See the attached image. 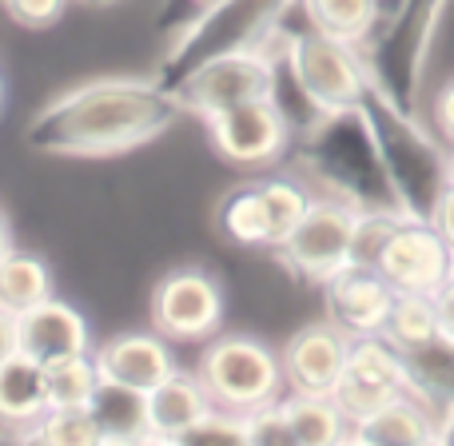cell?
<instances>
[{
    "label": "cell",
    "mask_w": 454,
    "mask_h": 446,
    "mask_svg": "<svg viewBox=\"0 0 454 446\" xmlns=\"http://www.w3.org/2000/svg\"><path fill=\"white\" fill-rule=\"evenodd\" d=\"M431 223H434V231L447 239V247L454 251V184L439 196V204H434V212H431Z\"/></svg>",
    "instance_id": "32"
},
{
    "label": "cell",
    "mask_w": 454,
    "mask_h": 446,
    "mask_svg": "<svg viewBox=\"0 0 454 446\" xmlns=\"http://www.w3.org/2000/svg\"><path fill=\"white\" fill-rule=\"evenodd\" d=\"M351 442H439V415L407 391L355 419Z\"/></svg>",
    "instance_id": "18"
},
{
    "label": "cell",
    "mask_w": 454,
    "mask_h": 446,
    "mask_svg": "<svg viewBox=\"0 0 454 446\" xmlns=\"http://www.w3.org/2000/svg\"><path fill=\"white\" fill-rule=\"evenodd\" d=\"M427 124L439 132V140L454 152V72L447 80L431 88V108H427Z\"/></svg>",
    "instance_id": "31"
},
{
    "label": "cell",
    "mask_w": 454,
    "mask_h": 446,
    "mask_svg": "<svg viewBox=\"0 0 454 446\" xmlns=\"http://www.w3.org/2000/svg\"><path fill=\"white\" fill-rule=\"evenodd\" d=\"M196 4L200 8H212V4H220V0H196Z\"/></svg>",
    "instance_id": "38"
},
{
    "label": "cell",
    "mask_w": 454,
    "mask_h": 446,
    "mask_svg": "<svg viewBox=\"0 0 454 446\" xmlns=\"http://www.w3.org/2000/svg\"><path fill=\"white\" fill-rule=\"evenodd\" d=\"M295 8L311 28L355 40L363 48L383 28V4L379 0H295Z\"/></svg>",
    "instance_id": "23"
},
{
    "label": "cell",
    "mask_w": 454,
    "mask_h": 446,
    "mask_svg": "<svg viewBox=\"0 0 454 446\" xmlns=\"http://www.w3.org/2000/svg\"><path fill=\"white\" fill-rule=\"evenodd\" d=\"M48 295H52V271L40 255L12 251L8 259H0V311L24 315Z\"/></svg>",
    "instance_id": "24"
},
{
    "label": "cell",
    "mask_w": 454,
    "mask_h": 446,
    "mask_svg": "<svg viewBox=\"0 0 454 446\" xmlns=\"http://www.w3.org/2000/svg\"><path fill=\"white\" fill-rule=\"evenodd\" d=\"M411 391L407 375V355L391 343L387 335H359L351 339L343 375L335 383V403L347 411V419H363L367 411L383 407V403L399 399Z\"/></svg>",
    "instance_id": "9"
},
{
    "label": "cell",
    "mask_w": 454,
    "mask_h": 446,
    "mask_svg": "<svg viewBox=\"0 0 454 446\" xmlns=\"http://www.w3.org/2000/svg\"><path fill=\"white\" fill-rule=\"evenodd\" d=\"M291 4L295 0H220L212 8H200V16L180 32V40L168 52L160 84L176 88L196 64L212 56L263 44V36L291 12Z\"/></svg>",
    "instance_id": "6"
},
{
    "label": "cell",
    "mask_w": 454,
    "mask_h": 446,
    "mask_svg": "<svg viewBox=\"0 0 454 446\" xmlns=\"http://www.w3.org/2000/svg\"><path fill=\"white\" fill-rule=\"evenodd\" d=\"M0 4L20 28H52L64 16L68 0H0Z\"/></svg>",
    "instance_id": "30"
},
{
    "label": "cell",
    "mask_w": 454,
    "mask_h": 446,
    "mask_svg": "<svg viewBox=\"0 0 454 446\" xmlns=\"http://www.w3.org/2000/svg\"><path fill=\"white\" fill-rule=\"evenodd\" d=\"M16 343L32 359L56 363V359H68V355L92 351V331H88V319L76 307L48 295L44 303L16 315Z\"/></svg>",
    "instance_id": "15"
},
{
    "label": "cell",
    "mask_w": 454,
    "mask_h": 446,
    "mask_svg": "<svg viewBox=\"0 0 454 446\" xmlns=\"http://www.w3.org/2000/svg\"><path fill=\"white\" fill-rule=\"evenodd\" d=\"M180 116V96L160 80H88L36 112L28 144L52 156H120L164 136Z\"/></svg>",
    "instance_id": "1"
},
{
    "label": "cell",
    "mask_w": 454,
    "mask_h": 446,
    "mask_svg": "<svg viewBox=\"0 0 454 446\" xmlns=\"http://www.w3.org/2000/svg\"><path fill=\"white\" fill-rule=\"evenodd\" d=\"M279 60L283 56H271L263 44L235 48V52H223V56H212V60L196 64L172 92L180 96L184 112L207 120L223 108H235V104L275 96V84H279Z\"/></svg>",
    "instance_id": "8"
},
{
    "label": "cell",
    "mask_w": 454,
    "mask_h": 446,
    "mask_svg": "<svg viewBox=\"0 0 454 446\" xmlns=\"http://www.w3.org/2000/svg\"><path fill=\"white\" fill-rule=\"evenodd\" d=\"M48 411V371L40 359L16 351L0 363V423L24 434Z\"/></svg>",
    "instance_id": "19"
},
{
    "label": "cell",
    "mask_w": 454,
    "mask_h": 446,
    "mask_svg": "<svg viewBox=\"0 0 454 446\" xmlns=\"http://www.w3.org/2000/svg\"><path fill=\"white\" fill-rule=\"evenodd\" d=\"M196 375L215 407L235 411V415H247L263 403L283 399L287 391L279 351L251 335H212L200 351Z\"/></svg>",
    "instance_id": "5"
},
{
    "label": "cell",
    "mask_w": 454,
    "mask_h": 446,
    "mask_svg": "<svg viewBox=\"0 0 454 446\" xmlns=\"http://www.w3.org/2000/svg\"><path fill=\"white\" fill-rule=\"evenodd\" d=\"M0 104H4V80H0Z\"/></svg>",
    "instance_id": "39"
},
{
    "label": "cell",
    "mask_w": 454,
    "mask_h": 446,
    "mask_svg": "<svg viewBox=\"0 0 454 446\" xmlns=\"http://www.w3.org/2000/svg\"><path fill=\"white\" fill-rule=\"evenodd\" d=\"M80 4H92V8H116V4H124V0H80Z\"/></svg>",
    "instance_id": "37"
},
{
    "label": "cell",
    "mask_w": 454,
    "mask_h": 446,
    "mask_svg": "<svg viewBox=\"0 0 454 446\" xmlns=\"http://www.w3.org/2000/svg\"><path fill=\"white\" fill-rule=\"evenodd\" d=\"M152 323L172 343H207L223 323V291L207 271L180 267L152 295Z\"/></svg>",
    "instance_id": "11"
},
{
    "label": "cell",
    "mask_w": 454,
    "mask_h": 446,
    "mask_svg": "<svg viewBox=\"0 0 454 446\" xmlns=\"http://www.w3.org/2000/svg\"><path fill=\"white\" fill-rule=\"evenodd\" d=\"M363 207L351 204L343 196L331 192H311L303 220L295 223V231L279 243L275 255L283 259L295 279L303 283H327L339 267H347L355 259V231H359Z\"/></svg>",
    "instance_id": "7"
},
{
    "label": "cell",
    "mask_w": 454,
    "mask_h": 446,
    "mask_svg": "<svg viewBox=\"0 0 454 446\" xmlns=\"http://www.w3.org/2000/svg\"><path fill=\"white\" fill-rule=\"evenodd\" d=\"M243 434H247V442H295L291 439V423H287V411H283V399L247 411V415H243Z\"/></svg>",
    "instance_id": "29"
},
{
    "label": "cell",
    "mask_w": 454,
    "mask_h": 446,
    "mask_svg": "<svg viewBox=\"0 0 454 446\" xmlns=\"http://www.w3.org/2000/svg\"><path fill=\"white\" fill-rule=\"evenodd\" d=\"M220 227H223L227 239L239 243V247H267V251H275L271 215H267V204H263L259 184H243V188H235L231 196L223 200Z\"/></svg>",
    "instance_id": "25"
},
{
    "label": "cell",
    "mask_w": 454,
    "mask_h": 446,
    "mask_svg": "<svg viewBox=\"0 0 454 446\" xmlns=\"http://www.w3.org/2000/svg\"><path fill=\"white\" fill-rule=\"evenodd\" d=\"M375 267L387 275L395 291H419V295H434L454 271V251L447 247L431 220H411L403 215L391 227L387 243L379 247Z\"/></svg>",
    "instance_id": "12"
},
{
    "label": "cell",
    "mask_w": 454,
    "mask_h": 446,
    "mask_svg": "<svg viewBox=\"0 0 454 446\" xmlns=\"http://www.w3.org/2000/svg\"><path fill=\"white\" fill-rule=\"evenodd\" d=\"M347 351H351V335L339 331L331 319L307 323L283 343V379L287 391H307V395H331L343 375Z\"/></svg>",
    "instance_id": "14"
},
{
    "label": "cell",
    "mask_w": 454,
    "mask_h": 446,
    "mask_svg": "<svg viewBox=\"0 0 454 446\" xmlns=\"http://www.w3.org/2000/svg\"><path fill=\"white\" fill-rule=\"evenodd\" d=\"M439 307H434V295H419V291H395L391 315H387L383 335L391 339L399 351H411V347L427 343L431 335H439Z\"/></svg>",
    "instance_id": "26"
},
{
    "label": "cell",
    "mask_w": 454,
    "mask_h": 446,
    "mask_svg": "<svg viewBox=\"0 0 454 446\" xmlns=\"http://www.w3.org/2000/svg\"><path fill=\"white\" fill-rule=\"evenodd\" d=\"M283 411L291 423V439L303 446H331L351 442V419L335 403V395H307L283 391Z\"/></svg>",
    "instance_id": "22"
},
{
    "label": "cell",
    "mask_w": 454,
    "mask_h": 446,
    "mask_svg": "<svg viewBox=\"0 0 454 446\" xmlns=\"http://www.w3.org/2000/svg\"><path fill=\"white\" fill-rule=\"evenodd\" d=\"M450 160H454V152H450Z\"/></svg>",
    "instance_id": "40"
},
{
    "label": "cell",
    "mask_w": 454,
    "mask_h": 446,
    "mask_svg": "<svg viewBox=\"0 0 454 446\" xmlns=\"http://www.w3.org/2000/svg\"><path fill=\"white\" fill-rule=\"evenodd\" d=\"M407 355V375H411V395L423 399L434 415H447L454 407V335L439 331L427 343L411 347Z\"/></svg>",
    "instance_id": "21"
},
{
    "label": "cell",
    "mask_w": 454,
    "mask_h": 446,
    "mask_svg": "<svg viewBox=\"0 0 454 446\" xmlns=\"http://www.w3.org/2000/svg\"><path fill=\"white\" fill-rule=\"evenodd\" d=\"M168 343H172V339H164L160 331L156 335L132 331V335L108 339L104 347H92V359H96V367H100V379L152 391V387H160L176 367H180Z\"/></svg>",
    "instance_id": "16"
},
{
    "label": "cell",
    "mask_w": 454,
    "mask_h": 446,
    "mask_svg": "<svg viewBox=\"0 0 454 446\" xmlns=\"http://www.w3.org/2000/svg\"><path fill=\"white\" fill-rule=\"evenodd\" d=\"M88 411H92L104 442H152L148 391H140V387L100 379V387H96Z\"/></svg>",
    "instance_id": "20"
},
{
    "label": "cell",
    "mask_w": 454,
    "mask_h": 446,
    "mask_svg": "<svg viewBox=\"0 0 454 446\" xmlns=\"http://www.w3.org/2000/svg\"><path fill=\"white\" fill-rule=\"evenodd\" d=\"M283 68H287V76L295 80L303 100L311 104L319 116L359 108L367 88L375 84L367 48L355 44V40L311 28L307 20H303V28H287Z\"/></svg>",
    "instance_id": "4"
},
{
    "label": "cell",
    "mask_w": 454,
    "mask_h": 446,
    "mask_svg": "<svg viewBox=\"0 0 454 446\" xmlns=\"http://www.w3.org/2000/svg\"><path fill=\"white\" fill-rule=\"evenodd\" d=\"M395 303V287L375 263H359L351 259L339 267L327 283H323V311L339 331L351 339L359 335H383L387 315Z\"/></svg>",
    "instance_id": "13"
},
{
    "label": "cell",
    "mask_w": 454,
    "mask_h": 446,
    "mask_svg": "<svg viewBox=\"0 0 454 446\" xmlns=\"http://www.w3.org/2000/svg\"><path fill=\"white\" fill-rule=\"evenodd\" d=\"M215 411L207 387L200 383L196 371H180L148 391V426L152 442H188V434Z\"/></svg>",
    "instance_id": "17"
},
{
    "label": "cell",
    "mask_w": 454,
    "mask_h": 446,
    "mask_svg": "<svg viewBox=\"0 0 454 446\" xmlns=\"http://www.w3.org/2000/svg\"><path fill=\"white\" fill-rule=\"evenodd\" d=\"M359 108L367 116L371 136H375L379 160H383V172L391 180L399 212L411 220H431L439 196L454 184L450 148L427 124L423 112L399 104L379 84L367 88Z\"/></svg>",
    "instance_id": "2"
},
{
    "label": "cell",
    "mask_w": 454,
    "mask_h": 446,
    "mask_svg": "<svg viewBox=\"0 0 454 446\" xmlns=\"http://www.w3.org/2000/svg\"><path fill=\"white\" fill-rule=\"evenodd\" d=\"M16 251V239H12V223L0 215V259H8Z\"/></svg>",
    "instance_id": "35"
},
{
    "label": "cell",
    "mask_w": 454,
    "mask_h": 446,
    "mask_svg": "<svg viewBox=\"0 0 454 446\" xmlns=\"http://www.w3.org/2000/svg\"><path fill=\"white\" fill-rule=\"evenodd\" d=\"M204 124L215 152L243 168H267L275 160H283V152L291 148V136H295L287 112L275 104V96L223 108L215 116H207Z\"/></svg>",
    "instance_id": "10"
},
{
    "label": "cell",
    "mask_w": 454,
    "mask_h": 446,
    "mask_svg": "<svg viewBox=\"0 0 454 446\" xmlns=\"http://www.w3.org/2000/svg\"><path fill=\"white\" fill-rule=\"evenodd\" d=\"M16 351H20V343H16V315L0 311V363Z\"/></svg>",
    "instance_id": "34"
},
{
    "label": "cell",
    "mask_w": 454,
    "mask_h": 446,
    "mask_svg": "<svg viewBox=\"0 0 454 446\" xmlns=\"http://www.w3.org/2000/svg\"><path fill=\"white\" fill-rule=\"evenodd\" d=\"M44 371H48V407H88L96 387H100V367H96L92 351L44 363Z\"/></svg>",
    "instance_id": "27"
},
{
    "label": "cell",
    "mask_w": 454,
    "mask_h": 446,
    "mask_svg": "<svg viewBox=\"0 0 454 446\" xmlns=\"http://www.w3.org/2000/svg\"><path fill=\"white\" fill-rule=\"evenodd\" d=\"M434 307H439L442 331H447V335H454V271H450V279L442 283L439 291H434Z\"/></svg>",
    "instance_id": "33"
},
{
    "label": "cell",
    "mask_w": 454,
    "mask_h": 446,
    "mask_svg": "<svg viewBox=\"0 0 454 446\" xmlns=\"http://www.w3.org/2000/svg\"><path fill=\"white\" fill-rule=\"evenodd\" d=\"M303 168H307V176L319 184V192L343 196L359 207L399 212L363 108L331 112V116H323L315 128H307L303 132Z\"/></svg>",
    "instance_id": "3"
},
{
    "label": "cell",
    "mask_w": 454,
    "mask_h": 446,
    "mask_svg": "<svg viewBox=\"0 0 454 446\" xmlns=\"http://www.w3.org/2000/svg\"><path fill=\"white\" fill-rule=\"evenodd\" d=\"M24 439L32 442H60V446H88L104 442L100 426H96L88 407H48L36 423L24 431Z\"/></svg>",
    "instance_id": "28"
},
{
    "label": "cell",
    "mask_w": 454,
    "mask_h": 446,
    "mask_svg": "<svg viewBox=\"0 0 454 446\" xmlns=\"http://www.w3.org/2000/svg\"><path fill=\"white\" fill-rule=\"evenodd\" d=\"M439 442H454V407L439 419Z\"/></svg>",
    "instance_id": "36"
}]
</instances>
